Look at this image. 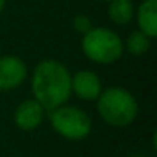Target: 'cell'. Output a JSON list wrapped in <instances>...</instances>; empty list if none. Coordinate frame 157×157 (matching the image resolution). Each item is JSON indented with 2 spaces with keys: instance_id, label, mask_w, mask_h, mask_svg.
<instances>
[{
  "instance_id": "8fae6325",
  "label": "cell",
  "mask_w": 157,
  "mask_h": 157,
  "mask_svg": "<svg viewBox=\"0 0 157 157\" xmlns=\"http://www.w3.org/2000/svg\"><path fill=\"white\" fill-rule=\"evenodd\" d=\"M91 27H93V24H91V19H90L88 15L79 14V15H76V17L73 19V29H75L76 32H79L81 36L86 34Z\"/></svg>"
},
{
  "instance_id": "6da1fadb",
  "label": "cell",
  "mask_w": 157,
  "mask_h": 157,
  "mask_svg": "<svg viewBox=\"0 0 157 157\" xmlns=\"http://www.w3.org/2000/svg\"><path fill=\"white\" fill-rule=\"evenodd\" d=\"M32 98L46 112L68 103L71 96V73L58 59H44L36 66L31 78Z\"/></svg>"
},
{
  "instance_id": "8992f818",
  "label": "cell",
  "mask_w": 157,
  "mask_h": 157,
  "mask_svg": "<svg viewBox=\"0 0 157 157\" xmlns=\"http://www.w3.org/2000/svg\"><path fill=\"white\" fill-rule=\"evenodd\" d=\"M103 91L101 78L91 69H79L71 75V95H76L83 101H96Z\"/></svg>"
},
{
  "instance_id": "9c48e42d",
  "label": "cell",
  "mask_w": 157,
  "mask_h": 157,
  "mask_svg": "<svg viewBox=\"0 0 157 157\" xmlns=\"http://www.w3.org/2000/svg\"><path fill=\"white\" fill-rule=\"evenodd\" d=\"M135 7L132 0H110L108 2V17L115 25H128L133 21Z\"/></svg>"
},
{
  "instance_id": "7c38bea8",
  "label": "cell",
  "mask_w": 157,
  "mask_h": 157,
  "mask_svg": "<svg viewBox=\"0 0 157 157\" xmlns=\"http://www.w3.org/2000/svg\"><path fill=\"white\" fill-rule=\"evenodd\" d=\"M5 4H7V0H0V14H2V10L5 9Z\"/></svg>"
},
{
  "instance_id": "3957f363",
  "label": "cell",
  "mask_w": 157,
  "mask_h": 157,
  "mask_svg": "<svg viewBox=\"0 0 157 157\" xmlns=\"http://www.w3.org/2000/svg\"><path fill=\"white\" fill-rule=\"evenodd\" d=\"M81 51L91 63L113 64L123 56V41L113 29L91 27L81 39Z\"/></svg>"
},
{
  "instance_id": "277c9868",
  "label": "cell",
  "mask_w": 157,
  "mask_h": 157,
  "mask_svg": "<svg viewBox=\"0 0 157 157\" xmlns=\"http://www.w3.org/2000/svg\"><path fill=\"white\" fill-rule=\"evenodd\" d=\"M49 122L58 135H61L66 140H71V142H79V140L88 139L93 130L91 117L81 106L68 105V103L51 110Z\"/></svg>"
},
{
  "instance_id": "30bf717a",
  "label": "cell",
  "mask_w": 157,
  "mask_h": 157,
  "mask_svg": "<svg viewBox=\"0 0 157 157\" xmlns=\"http://www.w3.org/2000/svg\"><path fill=\"white\" fill-rule=\"evenodd\" d=\"M150 44H152V39L149 37L147 34H144L142 31H133L127 36V39L123 41V51H127L128 54L135 56H144L149 52L150 49Z\"/></svg>"
},
{
  "instance_id": "ba28073f",
  "label": "cell",
  "mask_w": 157,
  "mask_h": 157,
  "mask_svg": "<svg viewBox=\"0 0 157 157\" xmlns=\"http://www.w3.org/2000/svg\"><path fill=\"white\" fill-rule=\"evenodd\" d=\"M139 31L147 34L150 39L157 36V0H142L135 10Z\"/></svg>"
},
{
  "instance_id": "4fadbf2b",
  "label": "cell",
  "mask_w": 157,
  "mask_h": 157,
  "mask_svg": "<svg viewBox=\"0 0 157 157\" xmlns=\"http://www.w3.org/2000/svg\"><path fill=\"white\" fill-rule=\"evenodd\" d=\"M101 2H110V0H101Z\"/></svg>"
},
{
  "instance_id": "7a4b0ae2",
  "label": "cell",
  "mask_w": 157,
  "mask_h": 157,
  "mask_svg": "<svg viewBox=\"0 0 157 157\" xmlns=\"http://www.w3.org/2000/svg\"><path fill=\"white\" fill-rule=\"evenodd\" d=\"M96 112L106 125L122 128L135 122L139 115V101L128 90L110 86L96 98Z\"/></svg>"
},
{
  "instance_id": "5b68a950",
  "label": "cell",
  "mask_w": 157,
  "mask_h": 157,
  "mask_svg": "<svg viewBox=\"0 0 157 157\" xmlns=\"http://www.w3.org/2000/svg\"><path fill=\"white\" fill-rule=\"evenodd\" d=\"M27 78V64L19 56H0V91L15 90Z\"/></svg>"
},
{
  "instance_id": "52a82bcc",
  "label": "cell",
  "mask_w": 157,
  "mask_h": 157,
  "mask_svg": "<svg viewBox=\"0 0 157 157\" xmlns=\"http://www.w3.org/2000/svg\"><path fill=\"white\" fill-rule=\"evenodd\" d=\"M44 115L46 110L42 108L41 103L36 101L34 98H29L17 105L14 112V123L19 130L31 132L41 127V123L44 122Z\"/></svg>"
}]
</instances>
